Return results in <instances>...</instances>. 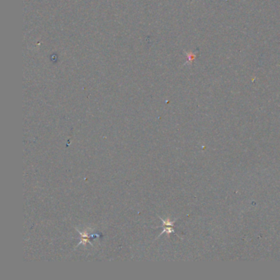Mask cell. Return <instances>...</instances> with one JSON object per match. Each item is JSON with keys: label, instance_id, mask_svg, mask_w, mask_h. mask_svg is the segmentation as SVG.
Instances as JSON below:
<instances>
[{"label": "cell", "instance_id": "1", "mask_svg": "<svg viewBox=\"0 0 280 280\" xmlns=\"http://www.w3.org/2000/svg\"><path fill=\"white\" fill-rule=\"evenodd\" d=\"M163 222L164 223V225H165V228L163 230V232H167V233H171L172 232H173L172 229V223H171V222H166V221H163Z\"/></svg>", "mask_w": 280, "mask_h": 280}]
</instances>
